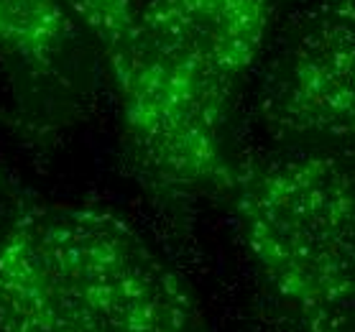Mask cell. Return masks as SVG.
<instances>
[{"instance_id": "8992f818", "label": "cell", "mask_w": 355, "mask_h": 332, "mask_svg": "<svg viewBox=\"0 0 355 332\" xmlns=\"http://www.w3.org/2000/svg\"><path fill=\"white\" fill-rule=\"evenodd\" d=\"M67 6L92 36L105 64L125 54L136 33V0H67Z\"/></svg>"}, {"instance_id": "3957f363", "label": "cell", "mask_w": 355, "mask_h": 332, "mask_svg": "<svg viewBox=\"0 0 355 332\" xmlns=\"http://www.w3.org/2000/svg\"><path fill=\"white\" fill-rule=\"evenodd\" d=\"M225 204L291 332H355V156L282 148L238 159Z\"/></svg>"}, {"instance_id": "6da1fadb", "label": "cell", "mask_w": 355, "mask_h": 332, "mask_svg": "<svg viewBox=\"0 0 355 332\" xmlns=\"http://www.w3.org/2000/svg\"><path fill=\"white\" fill-rule=\"evenodd\" d=\"M274 28L263 0H136V33L107 74L133 177L184 215L233 182L230 121Z\"/></svg>"}, {"instance_id": "7a4b0ae2", "label": "cell", "mask_w": 355, "mask_h": 332, "mask_svg": "<svg viewBox=\"0 0 355 332\" xmlns=\"http://www.w3.org/2000/svg\"><path fill=\"white\" fill-rule=\"evenodd\" d=\"M0 332H212L192 286L113 210L0 207Z\"/></svg>"}, {"instance_id": "5b68a950", "label": "cell", "mask_w": 355, "mask_h": 332, "mask_svg": "<svg viewBox=\"0 0 355 332\" xmlns=\"http://www.w3.org/2000/svg\"><path fill=\"white\" fill-rule=\"evenodd\" d=\"M0 64L31 136L69 125L82 100L77 21L67 0H0Z\"/></svg>"}, {"instance_id": "277c9868", "label": "cell", "mask_w": 355, "mask_h": 332, "mask_svg": "<svg viewBox=\"0 0 355 332\" xmlns=\"http://www.w3.org/2000/svg\"><path fill=\"white\" fill-rule=\"evenodd\" d=\"M284 148L355 156V0H312L282 36L256 100Z\"/></svg>"}, {"instance_id": "52a82bcc", "label": "cell", "mask_w": 355, "mask_h": 332, "mask_svg": "<svg viewBox=\"0 0 355 332\" xmlns=\"http://www.w3.org/2000/svg\"><path fill=\"white\" fill-rule=\"evenodd\" d=\"M18 192L13 189V184L8 182V174L3 171V166H0V200H10V197H16Z\"/></svg>"}]
</instances>
